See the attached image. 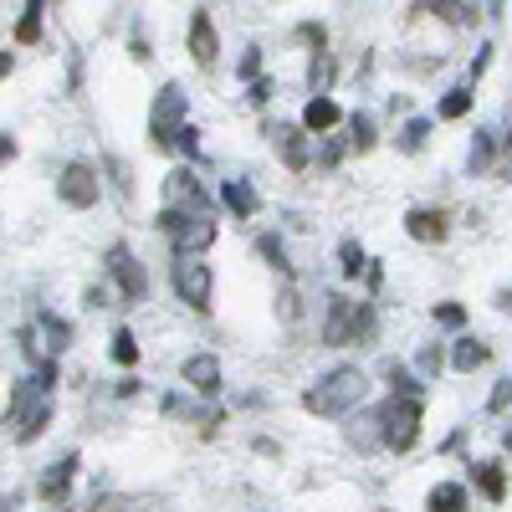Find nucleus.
Masks as SVG:
<instances>
[{"label": "nucleus", "mask_w": 512, "mask_h": 512, "mask_svg": "<svg viewBox=\"0 0 512 512\" xmlns=\"http://www.w3.org/2000/svg\"><path fill=\"white\" fill-rule=\"evenodd\" d=\"M364 400H369V374L359 364H338V369L318 374V384H308V390H303V410L308 415H323V420L349 415Z\"/></svg>", "instance_id": "obj_1"}, {"label": "nucleus", "mask_w": 512, "mask_h": 512, "mask_svg": "<svg viewBox=\"0 0 512 512\" xmlns=\"http://www.w3.org/2000/svg\"><path fill=\"white\" fill-rule=\"evenodd\" d=\"M169 282H175V297H180L185 308L210 313V297H216V277H210V267L200 262V256H175V262H169Z\"/></svg>", "instance_id": "obj_2"}, {"label": "nucleus", "mask_w": 512, "mask_h": 512, "mask_svg": "<svg viewBox=\"0 0 512 512\" xmlns=\"http://www.w3.org/2000/svg\"><path fill=\"white\" fill-rule=\"evenodd\" d=\"M379 441L390 451H410L420 441V400H400L390 395L379 405Z\"/></svg>", "instance_id": "obj_3"}, {"label": "nucleus", "mask_w": 512, "mask_h": 512, "mask_svg": "<svg viewBox=\"0 0 512 512\" xmlns=\"http://www.w3.org/2000/svg\"><path fill=\"white\" fill-rule=\"evenodd\" d=\"M185 93L175 88V82H164V88L154 93V108H149V139L159 149H175V134L185 128Z\"/></svg>", "instance_id": "obj_4"}, {"label": "nucleus", "mask_w": 512, "mask_h": 512, "mask_svg": "<svg viewBox=\"0 0 512 512\" xmlns=\"http://www.w3.org/2000/svg\"><path fill=\"white\" fill-rule=\"evenodd\" d=\"M159 231L169 236L175 256H200L210 241H216V221H210V216H175V210H164Z\"/></svg>", "instance_id": "obj_5"}, {"label": "nucleus", "mask_w": 512, "mask_h": 512, "mask_svg": "<svg viewBox=\"0 0 512 512\" xmlns=\"http://www.w3.org/2000/svg\"><path fill=\"white\" fill-rule=\"evenodd\" d=\"M108 272H113V282H118V292L128 297V303H144V292H149V272H144V262L134 251H128L123 241H113L108 246Z\"/></svg>", "instance_id": "obj_6"}, {"label": "nucleus", "mask_w": 512, "mask_h": 512, "mask_svg": "<svg viewBox=\"0 0 512 512\" xmlns=\"http://www.w3.org/2000/svg\"><path fill=\"white\" fill-rule=\"evenodd\" d=\"M57 200L72 205V210H93L98 205V175H93V164L72 159L62 175H57Z\"/></svg>", "instance_id": "obj_7"}, {"label": "nucleus", "mask_w": 512, "mask_h": 512, "mask_svg": "<svg viewBox=\"0 0 512 512\" xmlns=\"http://www.w3.org/2000/svg\"><path fill=\"white\" fill-rule=\"evenodd\" d=\"M205 190L190 169H175V175L164 180V210H175V216H205Z\"/></svg>", "instance_id": "obj_8"}, {"label": "nucleus", "mask_w": 512, "mask_h": 512, "mask_svg": "<svg viewBox=\"0 0 512 512\" xmlns=\"http://www.w3.org/2000/svg\"><path fill=\"white\" fill-rule=\"evenodd\" d=\"M349 333H354V303H349L344 292H328V313H323V344L344 349V344H349Z\"/></svg>", "instance_id": "obj_9"}, {"label": "nucleus", "mask_w": 512, "mask_h": 512, "mask_svg": "<svg viewBox=\"0 0 512 512\" xmlns=\"http://www.w3.org/2000/svg\"><path fill=\"white\" fill-rule=\"evenodd\" d=\"M77 466H82V456L77 451H67V456H57L52 466H47V472H41V497H47V502H67V487L77 482Z\"/></svg>", "instance_id": "obj_10"}, {"label": "nucleus", "mask_w": 512, "mask_h": 512, "mask_svg": "<svg viewBox=\"0 0 512 512\" xmlns=\"http://www.w3.org/2000/svg\"><path fill=\"white\" fill-rule=\"evenodd\" d=\"M190 57L200 67H216V57H221V41H216V21H210V11H195L190 16Z\"/></svg>", "instance_id": "obj_11"}, {"label": "nucleus", "mask_w": 512, "mask_h": 512, "mask_svg": "<svg viewBox=\"0 0 512 512\" xmlns=\"http://www.w3.org/2000/svg\"><path fill=\"white\" fill-rule=\"evenodd\" d=\"M180 379L190 384V390H200V395H216L221 390V359L216 354H190L185 369H180Z\"/></svg>", "instance_id": "obj_12"}, {"label": "nucleus", "mask_w": 512, "mask_h": 512, "mask_svg": "<svg viewBox=\"0 0 512 512\" xmlns=\"http://www.w3.org/2000/svg\"><path fill=\"white\" fill-rule=\"evenodd\" d=\"M272 139H277L287 169H308V164H313V154H308V134H303L297 123H277V128H272Z\"/></svg>", "instance_id": "obj_13"}, {"label": "nucleus", "mask_w": 512, "mask_h": 512, "mask_svg": "<svg viewBox=\"0 0 512 512\" xmlns=\"http://www.w3.org/2000/svg\"><path fill=\"white\" fill-rule=\"evenodd\" d=\"M405 231L415 236V241H425V246H436V241H446V216H441V210H410V216H405Z\"/></svg>", "instance_id": "obj_14"}, {"label": "nucleus", "mask_w": 512, "mask_h": 512, "mask_svg": "<svg viewBox=\"0 0 512 512\" xmlns=\"http://www.w3.org/2000/svg\"><path fill=\"white\" fill-rule=\"evenodd\" d=\"M344 123V113H338V103L333 98H308V108H303V134H328V128H338Z\"/></svg>", "instance_id": "obj_15"}, {"label": "nucleus", "mask_w": 512, "mask_h": 512, "mask_svg": "<svg viewBox=\"0 0 512 512\" xmlns=\"http://www.w3.org/2000/svg\"><path fill=\"white\" fill-rule=\"evenodd\" d=\"M221 205L231 210V216H256V190H251V180H226L221 185Z\"/></svg>", "instance_id": "obj_16"}, {"label": "nucleus", "mask_w": 512, "mask_h": 512, "mask_svg": "<svg viewBox=\"0 0 512 512\" xmlns=\"http://www.w3.org/2000/svg\"><path fill=\"white\" fill-rule=\"evenodd\" d=\"M47 425H52V400H36L31 415H21V425H16V441H21V446L41 441V436H47Z\"/></svg>", "instance_id": "obj_17"}, {"label": "nucleus", "mask_w": 512, "mask_h": 512, "mask_svg": "<svg viewBox=\"0 0 512 512\" xmlns=\"http://www.w3.org/2000/svg\"><path fill=\"white\" fill-rule=\"evenodd\" d=\"M482 364H487V344H482V338H456L451 369H456V374H477Z\"/></svg>", "instance_id": "obj_18"}, {"label": "nucleus", "mask_w": 512, "mask_h": 512, "mask_svg": "<svg viewBox=\"0 0 512 512\" xmlns=\"http://www.w3.org/2000/svg\"><path fill=\"white\" fill-rule=\"evenodd\" d=\"M36 328L47 333V349H52V354H62V349L72 344V323H67L62 313H52V308H41V313H36Z\"/></svg>", "instance_id": "obj_19"}, {"label": "nucleus", "mask_w": 512, "mask_h": 512, "mask_svg": "<svg viewBox=\"0 0 512 512\" xmlns=\"http://www.w3.org/2000/svg\"><path fill=\"white\" fill-rule=\"evenodd\" d=\"M472 502H466V487L461 482H441L431 487V497H425V512H466Z\"/></svg>", "instance_id": "obj_20"}, {"label": "nucleus", "mask_w": 512, "mask_h": 512, "mask_svg": "<svg viewBox=\"0 0 512 512\" xmlns=\"http://www.w3.org/2000/svg\"><path fill=\"white\" fill-rule=\"evenodd\" d=\"M492 159H497V128H482L472 139V154H466V175H482Z\"/></svg>", "instance_id": "obj_21"}, {"label": "nucleus", "mask_w": 512, "mask_h": 512, "mask_svg": "<svg viewBox=\"0 0 512 512\" xmlns=\"http://www.w3.org/2000/svg\"><path fill=\"white\" fill-rule=\"evenodd\" d=\"M41 21H47V0H31V6H21V21H16V41H21V47H31V41L41 36Z\"/></svg>", "instance_id": "obj_22"}, {"label": "nucleus", "mask_w": 512, "mask_h": 512, "mask_svg": "<svg viewBox=\"0 0 512 512\" xmlns=\"http://www.w3.org/2000/svg\"><path fill=\"white\" fill-rule=\"evenodd\" d=\"M384 379H390V390L400 395V400H420V379L400 364V359H390V364H384Z\"/></svg>", "instance_id": "obj_23"}, {"label": "nucleus", "mask_w": 512, "mask_h": 512, "mask_svg": "<svg viewBox=\"0 0 512 512\" xmlns=\"http://www.w3.org/2000/svg\"><path fill=\"white\" fill-rule=\"evenodd\" d=\"M472 477H477V487L487 492V502H502V497H507V477H502V466H482V461H472Z\"/></svg>", "instance_id": "obj_24"}, {"label": "nucleus", "mask_w": 512, "mask_h": 512, "mask_svg": "<svg viewBox=\"0 0 512 512\" xmlns=\"http://www.w3.org/2000/svg\"><path fill=\"white\" fill-rule=\"evenodd\" d=\"M108 354H113V364L134 369V364H139V344H134V333H128V328H113V344H108Z\"/></svg>", "instance_id": "obj_25"}, {"label": "nucleus", "mask_w": 512, "mask_h": 512, "mask_svg": "<svg viewBox=\"0 0 512 512\" xmlns=\"http://www.w3.org/2000/svg\"><path fill=\"white\" fill-rule=\"evenodd\" d=\"M344 144L359 149V154L374 149V118H369V113H354V118H349V139H344Z\"/></svg>", "instance_id": "obj_26"}, {"label": "nucleus", "mask_w": 512, "mask_h": 512, "mask_svg": "<svg viewBox=\"0 0 512 512\" xmlns=\"http://www.w3.org/2000/svg\"><path fill=\"white\" fill-rule=\"evenodd\" d=\"M425 139H431V118H410L405 134H400V154H420Z\"/></svg>", "instance_id": "obj_27"}, {"label": "nucleus", "mask_w": 512, "mask_h": 512, "mask_svg": "<svg viewBox=\"0 0 512 512\" xmlns=\"http://www.w3.org/2000/svg\"><path fill=\"white\" fill-rule=\"evenodd\" d=\"M328 82H333V57L318 52L313 67H308V88H313V98H328Z\"/></svg>", "instance_id": "obj_28"}, {"label": "nucleus", "mask_w": 512, "mask_h": 512, "mask_svg": "<svg viewBox=\"0 0 512 512\" xmlns=\"http://www.w3.org/2000/svg\"><path fill=\"white\" fill-rule=\"evenodd\" d=\"M466 113H472V88H451L436 108V118H466Z\"/></svg>", "instance_id": "obj_29"}, {"label": "nucleus", "mask_w": 512, "mask_h": 512, "mask_svg": "<svg viewBox=\"0 0 512 512\" xmlns=\"http://www.w3.org/2000/svg\"><path fill=\"white\" fill-rule=\"evenodd\" d=\"M374 328H379L374 308H369V303H359V308H354V333H349V344H374Z\"/></svg>", "instance_id": "obj_30"}, {"label": "nucleus", "mask_w": 512, "mask_h": 512, "mask_svg": "<svg viewBox=\"0 0 512 512\" xmlns=\"http://www.w3.org/2000/svg\"><path fill=\"white\" fill-rule=\"evenodd\" d=\"M338 267H344V277H359V272L369 267L364 246H359V241H344V246H338Z\"/></svg>", "instance_id": "obj_31"}, {"label": "nucleus", "mask_w": 512, "mask_h": 512, "mask_svg": "<svg viewBox=\"0 0 512 512\" xmlns=\"http://www.w3.org/2000/svg\"><path fill=\"white\" fill-rule=\"evenodd\" d=\"M256 251H262L277 272H292V267H287V246H282V236H272V231H267V236H256Z\"/></svg>", "instance_id": "obj_32"}, {"label": "nucleus", "mask_w": 512, "mask_h": 512, "mask_svg": "<svg viewBox=\"0 0 512 512\" xmlns=\"http://www.w3.org/2000/svg\"><path fill=\"white\" fill-rule=\"evenodd\" d=\"M415 364H420V374H425V379H436V374H441V364H446V359H441V344H425V349L415 354Z\"/></svg>", "instance_id": "obj_33"}, {"label": "nucleus", "mask_w": 512, "mask_h": 512, "mask_svg": "<svg viewBox=\"0 0 512 512\" xmlns=\"http://www.w3.org/2000/svg\"><path fill=\"white\" fill-rule=\"evenodd\" d=\"M344 149H349L344 139H323V149L313 154V159H318V169H338V159H344Z\"/></svg>", "instance_id": "obj_34"}, {"label": "nucleus", "mask_w": 512, "mask_h": 512, "mask_svg": "<svg viewBox=\"0 0 512 512\" xmlns=\"http://www.w3.org/2000/svg\"><path fill=\"white\" fill-rule=\"evenodd\" d=\"M436 323L441 328H466V308L461 303H436Z\"/></svg>", "instance_id": "obj_35"}, {"label": "nucleus", "mask_w": 512, "mask_h": 512, "mask_svg": "<svg viewBox=\"0 0 512 512\" xmlns=\"http://www.w3.org/2000/svg\"><path fill=\"white\" fill-rule=\"evenodd\" d=\"M175 149L190 154V159H200V128H195V123H185L180 134H175Z\"/></svg>", "instance_id": "obj_36"}, {"label": "nucleus", "mask_w": 512, "mask_h": 512, "mask_svg": "<svg viewBox=\"0 0 512 512\" xmlns=\"http://www.w3.org/2000/svg\"><path fill=\"white\" fill-rule=\"evenodd\" d=\"M512 405V379H497V390H492V400H487V415H502Z\"/></svg>", "instance_id": "obj_37"}, {"label": "nucleus", "mask_w": 512, "mask_h": 512, "mask_svg": "<svg viewBox=\"0 0 512 512\" xmlns=\"http://www.w3.org/2000/svg\"><path fill=\"white\" fill-rule=\"evenodd\" d=\"M236 72H241V77H251V82H256V72H262V52H256V47H251V52H246V57H241V67H236Z\"/></svg>", "instance_id": "obj_38"}, {"label": "nucleus", "mask_w": 512, "mask_h": 512, "mask_svg": "<svg viewBox=\"0 0 512 512\" xmlns=\"http://www.w3.org/2000/svg\"><path fill=\"white\" fill-rule=\"evenodd\" d=\"M487 67H492V47H487V41H482V52L472 57V77H482Z\"/></svg>", "instance_id": "obj_39"}, {"label": "nucleus", "mask_w": 512, "mask_h": 512, "mask_svg": "<svg viewBox=\"0 0 512 512\" xmlns=\"http://www.w3.org/2000/svg\"><path fill=\"white\" fill-rule=\"evenodd\" d=\"M267 98H272V82L256 77V82H251V103H267Z\"/></svg>", "instance_id": "obj_40"}, {"label": "nucleus", "mask_w": 512, "mask_h": 512, "mask_svg": "<svg viewBox=\"0 0 512 512\" xmlns=\"http://www.w3.org/2000/svg\"><path fill=\"white\" fill-rule=\"evenodd\" d=\"M497 169H502V180H512V134H507V144H502V159H497Z\"/></svg>", "instance_id": "obj_41"}, {"label": "nucleus", "mask_w": 512, "mask_h": 512, "mask_svg": "<svg viewBox=\"0 0 512 512\" xmlns=\"http://www.w3.org/2000/svg\"><path fill=\"white\" fill-rule=\"evenodd\" d=\"M11 154H16V139H11V134H0V164H6Z\"/></svg>", "instance_id": "obj_42"}, {"label": "nucleus", "mask_w": 512, "mask_h": 512, "mask_svg": "<svg viewBox=\"0 0 512 512\" xmlns=\"http://www.w3.org/2000/svg\"><path fill=\"white\" fill-rule=\"evenodd\" d=\"M11 67H16V57H11V52H0V77H11Z\"/></svg>", "instance_id": "obj_43"}, {"label": "nucleus", "mask_w": 512, "mask_h": 512, "mask_svg": "<svg viewBox=\"0 0 512 512\" xmlns=\"http://www.w3.org/2000/svg\"><path fill=\"white\" fill-rule=\"evenodd\" d=\"M0 512H21V497H0Z\"/></svg>", "instance_id": "obj_44"}, {"label": "nucleus", "mask_w": 512, "mask_h": 512, "mask_svg": "<svg viewBox=\"0 0 512 512\" xmlns=\"http://www.w3.org/2000/svg\"><path fill=\"white\" fill-rule=\"evenodd\" d=\"M502 451H512V425H507V436H502Z\"/></svg>", "instance_id": "obj_45"}]
</instances>
